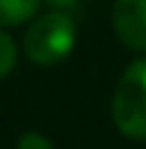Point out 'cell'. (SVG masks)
Instances as JSON below:
<instances>
[{"label":"cell","mask_w":146,"mask_h":149,"mask_svg":"<svg viewBox=\"0 0 146 149\" xmlns=\"http://www.w3.org/2000/svg\"><path fill=\"white\" fill-rule=\"evenodd\" d=\"M77 44V22L66 11H44L28 25L22 53L36 66H55L72 55Z\"/></svg>","instance_id":"1"},{"label":"cell","mask_w":146,"mask_h":149,"mask_svg":"<svg viewBox=\"0 0 146 149\" xmlns=\"http://www.w3.org/2000/svg\"><path fill=\"white\" fill-rule=\"evenodd\" d=\"M110 119L124 138L146 141V55L135 58L116 80Z\"/></svg>","instance_id":"2"},{"label":"cell","mask_w":146,"mask_h":149,"mask_svg":"<svg viewBox=\"0 0 146 149\" xmlns=\"http://www.w3.org/2000/svg\"><path fill=\"white\" fill-rule=\"evenodd\" d=\"M110 25L130 53L146 55V0H113Z\"/></svg>","instance_id":"3"},{"label":"cell","mask_w":146,"mask_h":149,"mask_svg":"<svg viewBox=\"0 0 146 149\" xmlns=\"http://www.w3.org/2000/svg\"><path fill=\"white\" fill-rule=\"evenodd\" d=\"M42 0H0V28H17L39 14Z\"/></svg>","instance_id":"4"},{"label":"cell","mask_w":146,"mask_h":149,"mask_svg":"<svg viewBox=\"0 0 146 149\" xmlns=\"http://www.w3.org/2000/svg\"><path fill=\"white\" fill-rule=\"evenodd\" d=\"M17 55H19V53H17V42L3 31V28H0V80H3L6 74L14 72Z\"/></svg>","instance_id":"5"},{"label":"cell","mask_w":146,"mask_h":149,"mask_svg":"<svg viewBox=\"0 0 146 149\" xmlns=\"http://www.w3.org/2000/svg\"><path fill=\"white\" fill-rule=\"evenodd\" d=\"M17 149H55V144L39 130H25L17 138Z\"/></svg>","instance_id":"6"},{"label":"cell","mask_w":146,"mask_h":149,"mask_svg":"<svg viewBox=\"0 0 146 149\" xmlns=\"http://www.w3.org/2000/svg\"><path fill=\"white\" fill-rule=\"evenodd\" d=\"M44 3H47L53 11H66V14H72L75 8L83 6V0H44Z\"/></svg>","instance_id":"7"}]
</instances>
